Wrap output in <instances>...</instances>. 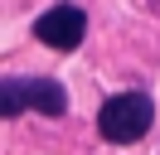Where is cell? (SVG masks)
Returning a JSON list of instances; mask_svg holds the SVG:
<instances>
[{
	"label": "cell",
	"instance_id": "obj_3",
	"mask_svg": "<svg viewBox=\"0 0 160 155\" xmlns=\"http://www.w3.org/2000/svg\"><path fill=\"white\" fill-rule=\"evenodd\" d=\"M24 102H29V112H44V116L68 112V92L58 78H24Z\"/></svg>",
	"mask_w": 160,
	"mask_h": 155
},
{
	"label": "cell",
	"instance_id": "obj_4",
	"mask_svg": "<svg viewBox=\"0 0 160 155\" xmlns=\"http://www.w3.org/2000/svg\"><path fill=\"white\" fill-rule=\"evenodd\" d=\"M24 107H29V102H24V78H5V87H0V112H5V116H20Z\"/></svg>",
	"mask_w": 160,
	"mask_h": 155
},
{
	"label": "cell",
	"instance_id": "obj_1",
	"mask_svg": "<svg viewBox=\"0 0 160 155\" xmlns=\"http://www.w3.org/2000/svg\"><path fill=\"white\" fill-rule=\"evenodd\" d=\"M150 126H155V102H150L146 92H117V97H107L102 112H97V131H102V141H112V145H136Z\"/></svg>",
	"mask_w": 160,
	"mask_h": 155
},
{
	"label": "cell",
	"instance_id": "obj_2",
	"mask_svg": "<svg viewBox=\"0 0 160 155\" xmlns=\"http://www.w3.org/2000/svg\"><path fill=\"white\" fill-rule=\"evenodd\" d=\"M34 39L49 44V48H58V53H68V48H78L88 39V15L78 5H53V10H44L34 19Z\"/></svg>",
	"mask_w": 160,
	"mask_h": 155
}]
</instances>
